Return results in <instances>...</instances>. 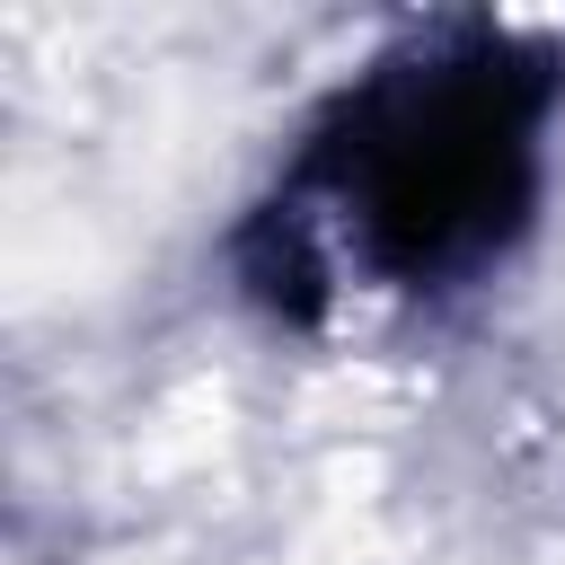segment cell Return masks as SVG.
<instances>
[{"label": "cell", "mask_w": 565, "mask_h": 565, "mask_svg": "<svg viewBox=\"0 0 565 565\" xmlns=\"http://www.w3.org/2000/svg\"><path fill=\"white\" fill-rule=\"evenodd\" d=\"M565 212V26L424 9L327 62L203 265L238 327L309 353L494 309Z\"/></svg>", "instance_id": "obj_1"}]
</instances>
